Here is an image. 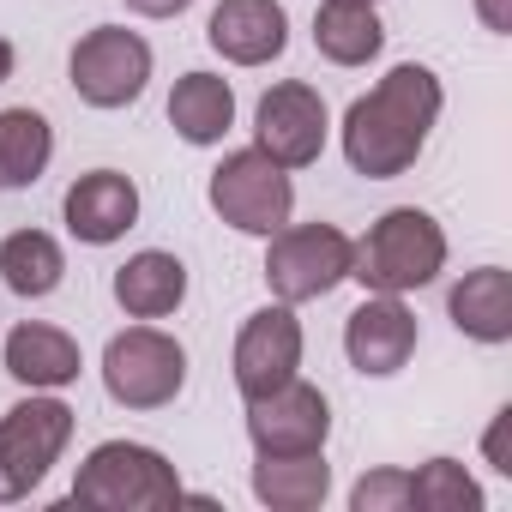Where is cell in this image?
Returning <instances> with one entry per match:
<instances>
[{
	"label": "cell",
	"mask_w": 512,
	"mask_h": 512,
	"mask_svg": "<svg viewBox=\"0 0 512 512\" xmlns=\"http://www.w3.org/2000/svg\"><path fill=\"white\" fill-rule=\"evenodd\" d=\"M314 49L332 67H368L386 49V25L374 13V0H320V13H314Z\"/></svg>",
	"instance_id": "d6986e66"
},
{
	"label": "cell",
	"mask_w": 512,
	"mask_h": 512,
	"mask_svg": "<svg viewBox=\"0 0 512 512\" xmlns=\"http://www.w3.org/2000/svg\"><path fill=\"white\" fill-rule=\"evenodd\" d=\"M205 43L229 67H266L290 49V13L284 0H217L205 19Z\"/></svg>",
	"instance_id": "4fadbf2b"
},
{
	"label": "cell",
	"mask_w": 512,
	"mask_h": 512,
	"mask_svg": "<svg viewBox=\"0 0 512 512\" xmlns=\"http://www.w3.org/2000/svg\"><path fill=\"white\" fill-rule=\"evenodd\" d=\"M332 434V404L320 386H308L302 374L284 380L266 398H247V440L260 458H284V452H326Z\"/></svg>",
	"instance_id": "9c48e42d"
},
{
	"label": "cell",
	"mask_w": 512,
	"mask_h": 512,
	"mask_svg": "<svg viewBox=\"0 0 512 512\" xmlns=\"http://www.w3.org/2000/svg\"><path fill=\"white\" fill-rule=\"evenodd\" d=\"M326 97L302 79H284L260 97V109H253V145H260L272 163L284 169H308L320 163L326 151Z\"/></svg>",
	"instance_id": "30bf717a"
},
{
	"label": "cell",
	"mask_w": 512,
	"mask_h": 512,
	"mask_svg": "<svg viewBox=\"0 0 512 512\" xmlns=\"http://www.w3.org/2000/svg\"><path fill=\"white\" fill-rule=\"evenodd\" d=\"M266 284L278 302H320L350 278L356 241L338 223H284L278 235H266Z\"/></svg>",
	"instance_id": "8992f818"
},
{
	"label": "cell",
	"mask_w": 512,
	"mask_h": 512,
	"mask_svg": "<svg viewBox=\"0 0 512 512\" xmlns=\"http://www.w3.org/2000/svg\"><path fill=\"white\" fill-rule=\"evenodd\" d=\"M205 199H211V211L229 223V229H241V235H278L284 223H290V211H296V187H290V169L284 163H272L260 145H241V151H229L217 169H211V187H205Z\"/></svg>",
	"instance_id": "277c9868"
},
{
	"label": "cell",
	"mask_w": 512,
	"mask_h": 512,
	"mask_svg": "<svg viewBox=\"0 0 512 512\" xmlns=\"http://www.w3.org/2000/svg\"><path fill=\"white\" fill-rule=\"evenodd\" d=\"M229 368H235L241 398H266L284 380H296V368H302V320H296V308L272 302L260 314H247V326L235 332Z\"/></svg>",
	"instance_id": "8fae6325"
},
{
	"label": "cell",
	"mask_w": 512,
	"mask_h": 512,
	"mask_svg": "<svg viewBox=\"0 0 512 512\" xmlns=\"http://www.w3.org/2000/svg\"><path fill=\"white\" fill-rule=\"evenodd\" d=\"M440 103H446V91H440V79L422 61L392 67L344 115V157H350V169L368 175V181L404 175L422 157V145H428V133L440 121Z\"/></svg>",
	"instance_id": "6da1fadb"
},
{
	"label": "cell",
	"mask_w": 512,
	"mask_h": 512,
	"mask_svg": "<svg viewBox=\"0 0 512 512\" xmlns=\"http://www.w3.org/2000/svg\"><path fill=\"white\" fill-rule=\"evenodd\" d=\"M440 272H446V229L416 205H392L386 217H374L350 260V278L368 296H410L428 290Z\"/></svg>",
	"instance_id": "7a4b0ae2"
},
{
	"label": "cell",
	"mask_w": 512,
	"mask_h": 512,
	"mask_svg": "<svg viewBox=\"0 0 512 512\" xmlns=\"http://www.w3.org/2000/svg\"><path fill=\"white\" fill-rule=\"evenodd\" d=\"M73 440V410L61 398H25L0 416V506L25 500L31 488H43V476L61 464Z\"/></svg>",
	"instance_id": "52a82bcc"
},
{
	"label": "cell",
	"mask_w": 512,
	"mask_h": 512,
	"mask_svg": "<svg viewBox=\"0 0 512 512\" xmlns=\"http://www.w3.org/2000/svg\"><path fill=\"white\" fill-rule=\"evenodd\" d=\"M169 127L187 145H223V133L235 127V91L217 73H181L169 91Z\"/></svg>",
	"instance_id": "ffe728a7"
},
{
	"label": "cell",
	"mask_w": 512,
	"mask_h": 512,
	"mask_svg": "<svg viewBox=\"0 0 512 512\" xmlns=\"http://www.w3.org/2000/svg\"><path fill=\"white\" fill-rule=\"evenodd\" d=\"M446 314L464 338L476 344H506L512 338V278L500 266H476L452 284L446 296Z\"/></svg>",
	"instance_id": "e0dca14e"
},
{
	"label": "cell",
	"mask_w": 512,
	"mask_h": 512,
	"mask_svg": "<svg viewBox=\"0 0 512 512\" xmlns=\"http://www.w3.org/2000/svg\"><path fill=\"white\" fill-rule=\"evenodd\" d=\"M55 157V127L37 109H0V187H37Z\"/></svg>",
	"instance_id": "7402d4cb"
},
{
	"label": "cell",
	"mask_w": 512,
	"mask_h": 512,
	"mask_svg": "<svg viewBox=\"0 0 512 512\" xmlns=\"http://www.w3.org/2000/svg\"><path fill=\"white\" fill-rule=\"evenodd\" d=\"M410 506H422V512H482V488L458 458H428L410 476Z\"/></svg>",
	"instance_id": "603a6c76"
},
{
	"label": "cell",
	"mask_w": 512,
	"mask_h": 512,
	"mask_svg": "<svg viewBox=\"0 0 512 512\" xmlns=\"http://www.w3.org/2000/svg\"><path fill=\"white\" fill-rule=\"evenodd\" d=\"M127 7H133L139 19H181L193 0H127Z\"/></svg>",
	"instance_id": "4316f807"
},
{
	"label": "cell",
	"mask_w": 512,
	"mask_h": 512,
	"mask_svg": "<svg viewBox=\"0 0 512 512\" xmlns=\"http://www.w3.org/2000/svg\"><path fill=\"white\" fill-rule=\"evenodd\" d=\"M187 386V350L181 338L157 326H127L103 344V392L121 410H163Z\"/></svg>",
	"instance_id": "5b68a950"
},
{
	"label": "cell",
	"mask_w": 512,
	"mask_h": 512,
	"mask_svg": "<svg viewBox=\"0 0 512 512\" xmlns=\"http://www.w3.org/2000/svg\"><path fill=\"white\" fill-rule=\"evenodd\" d=\"M115 302L127 320H169L187 302V266L163 247H145L115 272Z\"/></svg>",
	"instance_id": "2e32d148"
},
{
	"label": "cell",
	"mask_w": 512,
	"mask_h": 512,
	"mask_svg": "<svg viewBox=\"0 0 512 512\" xmlns=\"http://www.w3.org/2000/svg\"><path fill=\"white\" fill-rule=\"evenodd\" d=\"M67 79H73L79 103H91V109H127L151 85V43L139 31H127V25H97V31H85L73 43Z\"/></svg>",
	"instance_id": "ba28073f"
},
{
	"label": "cell",
	"mask_w": 512,
	"mask_h": 512,
	"mask_svg": "<svg viewBox=\"0 0 512 512\" xmlns=\"http://www.w3.org/2000/svg\"><path fill=\"white\" fill-rule=\"evenodd\" d=\"M332 494V464L326 452H284L253 464V500L272 512H314Z\"/></svg>",
	"instance_id": "ac0fdd59"
},
{
	"label": "cell",
	"mask_w": 512,
	"mask_h": 512,
	"mask_svg": "<svg viewBox=\"0 0 512 512\" xmlns=\"http://www.w3.org/2000/svg\"><path fill=\"white\" fill-rule=\"evenodd\" d=\"M7 79H13V43L0 37V85H7Z\"/></svg>",
	"instance_id": "83f0119b"
},
{
	"label": "cell",
	"mask_w": 512,
	"mask_h": 512,
	"mask_svg": "<svg viewBox=\"0 0 512 512\" xmlns=\"http://www.w3.org/2000/svg\"><path fill=\"white\" fill-rule=\"evenodd\" d=\"M506 422H512V410H500L494 428H488V440H482V446H488V464H494L500 476H512V458H506Z\"/></svg>",
	"instance_id": "d4e9b609"
},
{
	"label": "cell",
	"mask_w": 512,
	"mask_h": 512,
	"mask_svg": "<svg viewBox=\"0 0 512 512\" xmlns=\"http://www.w3.org/2000/svg\"><path fill=\"white\" fill-rule=\"evenodd\" d=\"M416 314L404 308V296H368L350 320H344V356L356 374L386 380L416 356Z\"/></svg>",
	"instance_id": "7c38bea8"
},
{
	"label": "cell",
	"mask_w": 512,
	"mask_h": 512,
	"mask_svg": "<svg viewBox=\"0 0 512 512\" xmlns=\"http://www.w3.org/2000/svg\"><path fill=\"white\" fill-rule=\"evenodd\" d=\"M67 278V253L49 229H13L7 241H0V284H7L13 296L25 302H43L55 296Z\"/></svg>",
	"instance_id": "44dd1931"
},
{
	"label": "cell",
	"mask_w": 512,
	"mask_h": 512,
	"mask_svg": "<svg viewBox=\"0 0 512 512\" xmlns=\"http://www.w3.org/2000/svg\"><path fill=\"white\" fill-rule=\"evenodd\" d=\"M73 500L85 506H115V512H169L187 500L175 464L157 452V446H139V440H103L79 476H73Z\"/></svg>",
	"instance_id": "3957f363"
},
{
	"label": "cell",
	"mask_w": 512,
	"mask_h": 512,
	"mask_svg": "<svg viewBox=\"0 0 512 512\" xmlns=\"http://www.w3.org/2000/svg\"><path fill=\"white\" fill-rule=\"evenodd\" d=\"M356 512H410V470H368L350 488Z\"/></svg>",
	"instance_id": "cb8c5ba5"
},
{
	"label": "cell",
	"mask_w": 512,
	"mask_h": 512,
	"mask_svg": "<svg viewBox=\"0 0 512 512\" xmlns=\"http://www.w3.org/2000/svg\"><path fill=\"white\" fill-rule=\"evenodd\" d=\"M79 368H85V356H79V338H73V332L43 326V320H25V326L7 332V374H13L19 386H31V392H61V386L79 380Z\"/></svg>",
	"instance_id": "9a60e30c"
},
{
	"label": "cell",
	"mask_w": 512,
	"mask_h": 512,
	"mask_svg": "<svg viewBox=\"0 0 512 512\" xmlns=\"http://www.w3.org/2000/svg\"><path fill=\"white\" fill-rule=\"evenodd\" d=\"M61 217H67V229L85 247H109V241H121L139 223V187L121 169H91V175H79L67 187Z\"/></svg>",
	"instance_id": "5bb4252c"
},
{
	"label": "cell",
	"mask_w": 512,
	"mask_h": 512,
	"mask_svg": "<svg viewBox=\"0 0 512 512\" xmlns=\"http://www.w3.org/2000/svg\"><path fill=\"white\" fill-rule=\"evenodd\" d=\"M476 19H482L494 37H506V31H512V7H506V0H476Z\"/></svg>",
	"instance_id": "484cf974"
}]
</instances>
